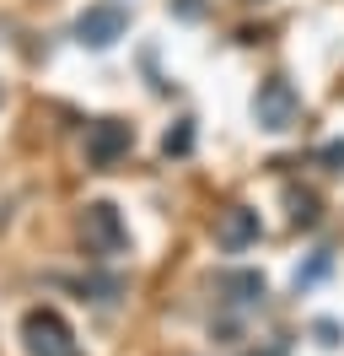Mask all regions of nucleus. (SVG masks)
<instances>
[{
  "label": "nucleus",
  "mask_w": 344,
  "mask_h": 356,
  "mask_svg": "<svg viewBox=\"0 0 344 356\" xmlns=\"http://www.w3.org/2000/svg\"><path fill=\"white\" fill-rule=\"evenodd\" d=\"M296 119H301V97H296V87H291L285 76L258 81V92H253V124L258 130L285 135V130H296Z\"/></svg>",
  "instance_id": "obj_1"
},
{
  "label": "nucleus",
  "mask_w": 344,
  "mask_h": 356,
  "mask_svg": "<svg viewBox=\"0 0 344 356\" xmlns=\"http://www.w3.org/2000/svg\"><path fill=\"white\" fill-rule=\"evenodd\" d=\"M328 270H334V254H328V248H318V254H312V259H307V265L296 270V291L318 286V281H322V275H328Z\"/></svg>",
  "instance_id": "obj_10"
},
{
  "label": "nucleus",
  "mask_w": 344,
  "mask_h": 356,
  "mask_svg": "<svg viewBox=\"0 0 344 356\" xmlns=\"http://www.w3.org/2000/svg\"><path fill=\"white\" fill-rule=\"evenodd\" d=\"M129 146H135V130H129L124 119H97V124H86V162H92V168H113Z\"/></svg>",
  "instance_id": "obj_5"
},
{
  "label": "nucleus",
  "mask_w": 344,
  "mask_h": 356,
  "mask_svg": "<svg viewBox=\"0 0 344 356\" xmlns=\"http://www.w3.org/2000/svg\"><path fill=\"white\" fill-rule=\"evenodd\" d=\"M22 346H27V356H81L70 324H64L54 308H27L22 313Z\"/></svg>",
  "instance_id": "obj_3"
},
{
  "label": "nucleus",
  "mask_w": 344,
  "mask_h": 356,
  "mask_svg": "<svg viewBox=\"0 0 344 356\" xmlns=\"http://www.w3.org/2000/svg\"><path fill=\"white\" fill-rule=\"evenodd\" d=\"M81 291H92V302H113V297L124 291V281H119V275H86Z\"/></svg>",
  "instance_id": "obj_11"
},
{
  "label": "nucleus",
  "mask_w": 344,
  "mask_h": 356,
  "mask_svg": "<svg viewBox=\"0 0 344 356\" xmlns=\"http://www.w3.org/2000/svg\"><path fill=\"white\" fill-rule=\"evenodd\" d=\"M189 152H194V119H178L162 135V156H189Z\"/></svg>",
  "instance_id": "obj_9"
},
{
  "label": "nucleus",
  "mask_w": 344,
  "mask_h": 356,
  "mask_svg": "<svg viewBox=\"0 0 344 356\" xmlns=\"http://www.w3.org/2000/svg\"><path fill=\"white\" fill-rule=\"evenodd\" d=\"M215 291H221L232 308H264V297H269V286H264L258 270H221V275H215Z\"/></svg>",
  "instance_id": "obj_7"
},
{
  "label": "nucleus",
  "mask_w": 344,
  "mask_h": 356,
  "mask_svg": "<svg viewBox=\"0 0 344 356\" xmlns=\"http://www.w3.org/2000/svg\"><path fill=\"white\" fill-rule=\"evenodd\" d=\"M318 162L328 168V173H344V140H328V146L318 152Z\"/></svg>",
  "instance_id": "obj_12"
},
{
  "label": "nucleus",
  "mask_w": 344,
  "mask_h": 356,
  "mask_svg": "<svg viewBox=\"0 0 344 356\" xmlns=\"http://www.w3.org/2000/svg\"><path fill=\"white\" fill-rule=\"evenodd\" d=\"M312 334H318V346H339V340H344V330L334 324V318H318V324H312Z\"/></svg>",
  "instance_id": "obj_13"
},
{
  "label": "nucleus",
  "mask_w": 344,
  "mask_h": 356,
  "mask_svg": "<svg viewBox=\"0 0 344 356\" xmlns=\"http://www.w3.org/2000/svg\"><path fill=\"white\" fill-rule=\"evenodd\" d=\"M264 238V222H258V211L248 205H226L221 216H215V248L221 254H242V248H253Z\"/></svg>",
  "instance_id": "obj_6"
},
{
  "label": "nucleus",
  "mask_w": 344,
  "mask_h": 356,
  "mask_svg": "<svg viewBox=\"0 0 344 356\" xmlns=\"http://www.w3.org/2000/svg\"><path fill=\"white\" fill-rule=\"evenodd\" d=\"M81 243L92 259H113V254H124L129 248V227L124 216H119V205H108V200H92L81 211Z\"/></svg>",
  "instance_id": "obj_2"
},
{
  "label": "nucleus",
  "mask_w": 344,
  "mask_h": 356,
  "mask_svg": "<svg viewBox=\"0 0 344 356\" xmlns=\"http://www.w3.org/2000/svg\"><path fill=\"white\" fill-rule=\"evenodd\" d=\"M318 216H322L318 195L312 189H291V227H318Z\"/></svg>",
  "instance_id": "obj_8"
},
{
  "label": "nucleus",
  "mask_w": 344,
  "mask_h": 356,
  "mask_svg": "<svg viewBox=\"0 0 344 356\" xmlns=\"http://www.w3.org/2000/svg\"><path fill=\"white\" fill-rule=\"evenodd\" d=\"M124 33H129L124 6H86L81 17H76V38H81L86 49H113Z\"/></svg>",
  "instance_id": "obj_4"
},
{
  "label": "nucleus",
  "mask_w": 344,
  "mask_h": 356,
  "mask_svg": "<svg viewBox=\"0 0 344 356\" xmlns=\"http://www.w3.org/2000/svg\"><path fill=\"white\" fill-rule=\"evenodd\" d=\"M248 356H285V346H269V351H248Z\"/></svg>",
  "instance_id": "obj_15"
},
{
  "label": "nucleus",
  "mask_w": 344,
  "mask_h": 356,
  "mask_svg": "<svg viewBox=\"0 0 344 356\" xmlns=\"http://www.w3.org/2000/svg\"><path fill=\"white\" fill-rule=\"evenodd\" d=\"M199 11H205L199 0H178V17H199Z\"/></svg>",
  "instance_id": "obj_14"
}]
</instances>
